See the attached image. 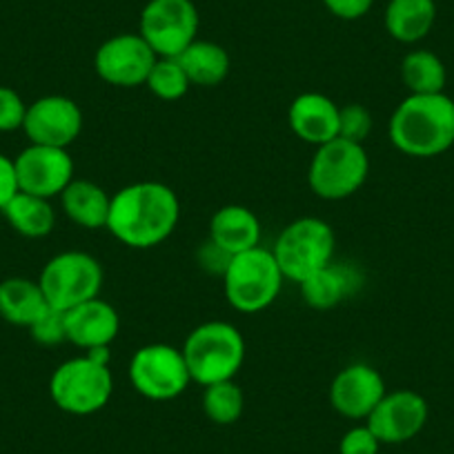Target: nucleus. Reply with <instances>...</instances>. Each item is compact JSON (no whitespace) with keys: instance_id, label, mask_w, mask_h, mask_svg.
Returning a JSON list of instances; mask_svg holds the SVG:
<instances>
[{"instance_id":"f257e3e1","label":"nucleus","mask_w":454,"mask_h":454,"mask_svg":"<svg viewBox=\"0 0 454 454\" xmlns=\"http://www.w3.org/2000/svg\"><path fill=\"white\" fill-rule=\"evenodd\" d=\"M178 218L181 203L172 187L156 181H138L112 196L105 230L123 246L150 250L172 237Z\"/></svg>"},{"instance_id":"f03ea898","label":"nucleus","mask_w":454,"mask_h":454,"mask_svg":"<svg viewBox=\"0 0 454 454\" xmlns=\"http://www.w3.org/2000/svg\"><path fill=\"white\" fill-rule=\"evenodd\" d=\"M392 145L412 159H434L454 147V100L441 94H410L390 119Z\"/></svg>"},{"instance_id":"7ed1b4c3","label":"nucleus","mask_w":454,"mask_h":454,"mask_svg":"<svg viewBox=\"0 0 454 454\" xmlns=\"http://www.w3.org/2000/svg\"><path fill=\"white\" fill-rule=\"evenodd\" d=\"M112 392L109 348H98L63 361L50 379V396L56 408L74 417L100 412L112 399Z\"/></svg>"},{"instance_id":"20e7f679","label":"nucleus","mask_w":454,"mask_h":454,"mask_svg":"<svg viewBox=\"0 0 454 454\" xmlns=\"http://www.w3.org/2000/svg\"><path fill=\"white\" fill-rule=\"evenodd\" d=\"M181 352L192 381L205 387L237 377L246 364V339L232 323L207 321L190 332Z\"/></svg>"},{"instance_id":"39448f33","label":"nucleus","mask_w":454,"mask_h":454,"mask_svg":"<svg viewBox=\"0 0 454 454\" xmlns=\"http://www.w3.org/2000/svg\"><path fill=\"white\" fill-rule=\"evenodd\" d=\"M334 230L323 218L303 216L283 227L272 254L286 281L296 286L334 261Z\"/></svg>"},{"instance_id":"423d86ee","label":"nucleus","mask_w":454,"mask_h":454,"mask_svg":"<svg viewBox=\"0 0 454 454\" xmlns=\"http://www.w3.org/2000/svg\"><path fill=\"white\" fill-rule=\"evenodd\" d=\"M370 174L365 145L336 137L317 147L308 168V185L318 199L343 200L364 187Z\"/></svg>"},{"instance_id":"0eeeda50","label":"nucleus","mask_w":454,"mask_h":454,"mask_svg":"<svg viewBox=\"0 0 454 454\" xmlns=\"http://www.w3.org/2000/svg\"><path fill=\"white\" fill-rule=\"evenodd\" d=\"M283 274L272 250L263 246L232 256V263L223 277L227 303L237 312L256 314L274 303L281 294Z\"/></svg>"},{"instance_id":"6e6552de","label":"nucleus","mask_w":454,"mask_h":454,"mask_svg":"<svg viewBox=\"0 0 454 454\" xmlns=\"http://www.w3.org/2000/svg\"><path fill=\"white\" fill-rule=\"evenodd\" d=\"M38 286L51 308L67 312L85 301L100 296L103 268L87 252H60L45 263L38 277Z\"/></svg>"},{"instance_id":"1a4fd4ad","label":"nucleus","mask_w":454,"mask_h":454,"mask_svg":"<svg viewBox=\"0 0 454 454\" xmlns=\"http://www.w3.org/2000/svg\"><path fill=\"white\" fill-rule=\"evenodd\" d=\"M128 374L134 390L150 401L176 399L192 383L185 356L168 343L138 348L129 361Z\"/></svg>"},{"instance_id":"9d476101","label":"nucleus","mask_w":454,"mask_h":454,"mask_svg":"<svg viewBox=\"0 0 454 454\" xmlns=\"http://www.w3.org/2000/svg\"><path fill=\"white\" fill-rule=\"evenodd\" d=\"M199 10L192 0H150L138 34L159 59H176L199 34Z\"/></svg>"},{"instance_id":"9b49d317","label":"nucleus","mask_w":454,"mask_h":454,"mask_svg":"<svg viewBox=\"0 0 454 454\" xmlns=\"http://www.w3.org/2000/svg\"><path fill=\"white\" fill-rule=\"evenodd\" d=\"M159 56L152 51L141 34H119L96 50L94 69L100 81L114 87L145 85Z\"/></svg>"},{"instance_id":"f8f14e48","label":"nucleus","mask_w":454,"mask_h":454,"mask_svg":"<svg viewBox=\"0 0 454 454\" xmlns=\"http://www.w3.org/2000/svg\"><path fill=\"white\" fill-rule=\"evenodd\" d=\"M82 109L69 96L50 94L27 105L23 132L34 145L67 150L82 132Z\"/></svg>"},{"instance_id":"ddd939ff","label":"nucleus","mask_w":454,"mask_h":454,"mask_svg":"<svg viewBox=\"0 0 454 454\" xmlns=\"http://www.w3.org/2000/svg\"><path fill=\"white\" fill-rule=\"evenodd\" d=\"M19 190L41 199H54L63 194L74 181V160L67 150L50 145L25 147L14 159Z\"/></svg>"},{"instance_id":"4468645a","label":"nucleus","mask_w":454,"mask_h":454,"mask_svg":"<svg viewBox=\"0 0 454 454\" xmlns=\"http://www.w3.org/2000/svg\"><path fill=\"white\" fill-rule=\"evenodd\" d=\"M427 414H430L427 401L419 392L395 390L386 392L365 423L377 434L381 445H399L412 441L426 427Z\"/></svg>"},{"instance_id":"2eb2a0df","label":"nucleus","mask_w":454,"mask_h":454,"mask_svg":"<svg viewBox=\"0 0 454 454\" xmlns=\"http://www.w3.org/2000/svg\"><path fill=\"white\" fill-rule=\"evenodd\" d=\"M387 387L381 372L368 364H352L340 370L330 383V405L350 421H365Z\"/></svg>"},{"instance_id":"dca6fc26","label":"nucleus","mask_w":454,"mask_h":454,"mask_svg":"<svg viewBox=\"0 0 454 454\" xmlns=\"http://www.w3.org/2000/svg\"><path fill=\"white\" fill-rule=\"evenodd\" d=\"M65 327H67L69 343L90 352L98 350V348H109V343L121 332V317L112 303L96 296V299L67 309Z\"/></svg>"},{"instance_id":"f3484780","label":"nucleus","mask_w":454,"mask_h":454,"mask_svg":"<svg viewBox=\"0 0 454 454\" xmlns=\"http://www.w3.org/2000/svg\"><path fill=\"white\" fill-rule=\"evenodd\" d=\"M339 105L325 94L305 91L290 103L287 123L294 137L318 147L339 137Z\"/></svg>"},{"instance_id":"a211bd4d","label":"nucleus","mask_w":454,"mask_h":454,"mask_svg":"<svg viewBox=\"0 0 454 454\" xmlns=\"http://www.w3.org/2000/svg\"><path fill=\"white\" fill-rule=\"evenodd\" d=\"M209 239L227 254H243L261 246V221L246 205H223L209 221Z\"/></svg>"},{"instance_id":"6ab92c4d","label":"nucleus","mask_w":454,"mask_h":454,"mask_svg":"<svg viewBox=\"0 0 454 454\" xmlns=\"http://www.w3.org/2000/svg\"><path fill=\"white\" fill-rule=\"evenodd\" d=\"M359 286V270L346 263H334V261L305 278L303 283H299L303 301L314 309L336 308L352 294H356Z\"/></svg>"},{"instance_id":"aec40b11","label":"nucleus","mask_w":454,"mask_h":454,"mask_svg":"<svg viewBox=\"0 0 454 454\" xmlns=\"http://www.w3.org/2000/svg\"><path fill=\"white\" fill-rule=\"evenodd\" d=\"M59 199L65 216L72 223H76L78 227H85V230L107 227L112 196L103 187L96 185L94 181L74 178Z\"/></svg>"},{"instance_id":"412c9836","label":"nucleus","mask_w":454,"mask_h":454,"mask_svg":"<svg viewBox=\"0 0 454 454\" xmlns=\"http://www.w3.org/2000/svg\"><path fill=\"white\" fill-rule=\"evenodd\" d=\"M436 20L434 0H390L386 10V29L395 41L414 45L432 32Z\"/></svg>"},{"instance_id":"4be33fe9","label":"nucleus","mask_w":454,"mask_h":454,"mask_svg":"<svg viewBox=\"0 0 454 454\" xmlns=\"http://www.w3.org/2000/svg\"><path fill=\"white\" fill-rule=\"evenodd\" d=\"M50 308L38 281L12 277L0 283V317L7 323L27 327Z\"/></svg>"},{"instance_id":"5701e85b","label":"nucleus","mask_w":454,"mask_h":454,"mask_svg":"<svg viewBox=\"0 0 454 454\" xmlns=\"http://www.w3.org/2000/svg\"><path fill=\"white\" fill-rule=\"evenodd\" d=\"M176 60L185 69L192 85L199 87L221 85L230 74V65H232L225 47L212 41H199V38L190 47H185L176 56Z\"/></svg>"},{"instance_id":"b1692460","label":"nucleus","mask_w":454,"mask_h":454,"mask_svg":"<svg viewBox=\"0 0 454 454\" xmlns=\"http://www.w3.org/2000/svg\"><path fill=\"white\" fill-rule=\"evenodd\" d=\"M0 212L5 214L14 232L27 239L47 237L56 225V212L50 199H41V196L27 194V192H19Z\"/></svg>"},{"instance_id":"393cba45","label":"nucleus","mask_w":454,"mask_h":454,"mask_svg":"<svg viewBox=\"0 0 454 454\" xmlns=\"http://www.w3.org/2000/svg\"><path fill=\"white\" fill-rule=\"evenodd\" d=\"M401 78L410 94H441L445 91L448 72L434 51L414 50L401 63Z\"/></svg>"},{"instance_id":"a878e982","label":"nucleus","mask_w":454,"mask_h":454,"mask_svg":"<svg viewBox=\"0 0 454 454\" xmlns=\"http://www.w3.org/2000/svg\"><path fill=\"white\" fill-rule=\"evenodd\" d=\"M203 405L205 417L216 426H232L246 412V395L241 386L234 379L230 381H218L203 387Z\"/></svg>"},{"instance_id":"bb28decb","label":"nucleus","mask_w":454,"mask_h":454,"mask_svg":"<svg viewBox=\"0 0 454 454\" xmlns=\"http://www.w3.org/2000/svg\"><path fill=\"white\" fill-rule=\"evenodd\" d=\"M145 87L160 100H178L187 94L192 87L185 69L176 59H156Z\"/></svg>"},{"instance_id":"cd10ccee","label":"nucleus","mask_w":454,"mask_h":454,"mask_svg":"<svg viewBox=\"0 0 454 454\" xmlns=\"http://www.w3.org/2000/svg\"><path fill=\"white\" fill-rule=\"evenodd\" d=\"M372 132V114L361 103L343 105L339 109V138L364 145Z\"/></svg>"},{"instance_id":"c85d7f7f","label":"nucleus","mask_w":454,"mask_h":454,"mask_svg":"<svg viewBox=\"0 0 454 454\" xmlns=\"http://www.w3.org/2000/svg\"><path fill=\"white\" fill-rule=\"evenodd\" d=\"M32 339L41 346H59L67 340V327H65V312L56 308H47L36 321L29 325Z\"/></svg>"},{"instance_id":"c756f323","label":"nucleus","mask_w":454,"mask_h":454,"mask_svg":"<svg viewBox=\"0 0 454 454\" xmlns=\"http://www.w3.org/2000/svg\"><path fill=\"white\" fill-rule=\"evenodd\" d=\"M25 114H27V105L20 98L19 91L0 85V132L23 129Z\"/></svg>"},{"instance_id":"7c9ffc66","label":"nucleus","mask_w":454,"mask_h":454,"mask_svg":"<svg viewBox=\"0 0 454 454\" xmlns=\"http://www.w3.org/2000/svg\"><path fill=\"white\" fill-rule=\"evenodd\" d=\"M379 448H381V441L370 430L368 423H364V426L350 427L340 436L339 454H379Z\"/></svg>"},{"instance_id":"2f4dec72","label":"nucleus","mask_w":454,"mask_h":454,"mask_svg":"<svg viewBox=\"0 0 454 454\" xmlns=\"http://www.w3.org/2000/svg\"><path fill=\"white\" fill-rule=\"evenodd\" d=\"M196 261H199L200 268L209 274H216V277H225L227 268L232 263V254H227L223 247H218L212 239H207L205 243H200L199 252H196Z\"/></svg>"},{"instance_id":"473e14b6","label":"nucleus","mask_w":454,"mask_h":454,"mask_svg":"<svg viewBox=\"0 0 454 454\" xmlns=\"http://www.w3.org/2000/svg\"><path fill=\"white\" fill-rule=\"evenodd\" d=\"M325 10L340 20H359L372 10L374 0H323Z\"/></svg>"},{"instance_id":"72a5a7b5","label":"nucleus","mask_w":454,"mask_h":454,"mask_svg":"<svg viewBox=\"0 0 454 454\" xmlns=\"http://www.w3.org/2000/svg\"><path fill=\"white\" fill-rule=\"evenodd\" d=\"M19 178H16L14 159L0 154V209L5 207L19 194Z\"/></svg>"}]
</instances>
